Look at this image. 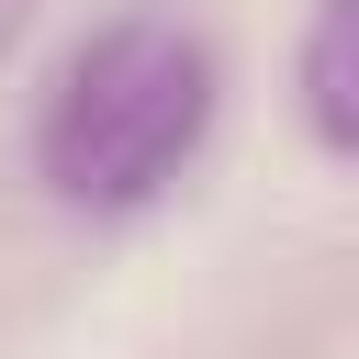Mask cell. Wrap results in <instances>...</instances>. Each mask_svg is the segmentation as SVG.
Returning a JSON list of instances; mask_svg holds the SVG:
<instances>
[{
  "label": "cell",
  "mask_w": 359,
  "mask_h": 359,
  "mask_svg": "<svg viewBox=\"0 0 359 359\" xmlns=\"http://www.w3.org/2000/svg\"><path fill=\"white\" fill-rule=\"evenodd\" d=\"M202 123H213V45L191 22H168V11H135V22H112V34H90L67 56L34 157H45L56 202L135 213L191 168Z\"/></svg>",
  "instance_id": "obj_1"
},
{
  "label": "cell",
  "mask_w": 359,
  "mask_h": 359,
  "mask_svg": "<svg viewBox=\"0 0 359 359\" xmlns=\"http://www.w3.org/2000/svg\"><path fill=\"white\" fill-rule=\"evenodd\" d=\"M348 34H359V0H314V34H303V112H314V146H325V157H348V146H359Z\"/></svg>",
  "instance_id": "obj_2"
}]
</instances>
